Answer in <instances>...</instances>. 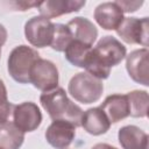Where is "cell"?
Instances as JSON below:
<instances>
[{
  "instance_id": "1",
  "label": "cell",
  "mask_w": 149,
  "mask_h": 149,
  "mask_svg": "<svg viewBox=\"0 0 149 149\" xmlns=\"http://www.w3.org/2000/svg\"><path fill=\"white\" fill-rule=\"evenodd\" d=\"M127 56L126 47L115 37L107 35L100 38L92 48L85 70L98 79H107L111 74V68L119 65Z\"/></svg>"
},
{
  "instance_id": "2",
  "label": "cell",
  "mask_w": 149,
  "mask_h": 149,
  "mask_svg": "<svg viewBox=\"0 0 149 149\" xmlns=\"http://www.w3.org/2000/svg\"><path fill=\"white\" fill-rule=\"evenodd\" d=\"M40 102L52 121H68L76 128L80 127V121L84 112L78 105L69 99L64 88L56 87L52 91L43 92L40 97Z\"/></svg>"
},
{
  "instance_id": "3",
  "label": "cell",
  "mask_w": 149,
  "mask_h": 149,
  "mask_svg": "<svg viewBox=\"0 0 149 149\" xmlns=\"http://www.w3.org/2000/svg\"><path fill=\"white\" fill-rule=\"evenodd\" d=\"M38 58L40 54L35 49L24 44L15 47L7 61L9 76L20 84H30V70Z\"/></svg>"
},
{
  "instance_id": "4",
  "label": "cell",
  "mask_w": 149,
  "mask_h": 149,
  "mask_svg": "<svg viewBox=\"0 0 149 149\" xmlns=\"http://www.w3.org/2000/svg\"><path fill=\"white\" fill-rule=\"evenodd\" d=\"M68 91L74 100L87 105L97 102L101 98L104 84L100 79L88 74L87 72H79L70 79Z\"/></svg>"
},
{
  "instance_id": "5",
  "label": "cell",
  "mask_w": 149,
  "mask_h": 149,
  "mask_svg": "<svg viewBox=\"0 0 149 149\" xmlns=\"http://www.w3.org/2000/svg\"><path fill=\"white\" fill-rule=\"evenodd\" d=\"M55 23L43 16H33L24 24L27 41L36 48L50 47L54 37Z\"/></svg>"
},
{
  "instance_id": "6",
  "label": "cell",
  "mask_w": 149,
  "mask_h": 149,
  "mask_svg": "<svg viewBox=\"0 0 149 149\" xmlns=\"http://www.w3.org/2000/svg\"><path fill=\"white\" fill-rule=\"evenodd\" d=\"M58 69L51 61L38 58L30 70V84L42 92L55 90L58 86Z\"/></svg>"
},
{
  "instance_id": "7",
  "label": "cell",
  "mask_w": 149,
  "mask_h": 149,
  "mask_svg": "<svg viewBox=\"0 0 149 149\" xmlns=\"http://www.w3.org/2000/svg\"><path fill=\"white\" fill-rule=\"evenodd\" d=\"M149 19L148 17H125L121 24L115 30L121 40L128 44H140L148 47Z\"/></svg>"
},
{
  "instance_id": "8",
  "label": "cell",
  "mask_w": 149,
  "mask_h": 149,
  "mask_svg": "<svg viewBox=\"0 0 149 149\" xmlns=\"http://www.w3.org/2000/svg\"><path fill=\"white\" fill-rule=\"evenodd\" d=\"M13 123L22 132H34L42 122V113L33 101H24L14 106Z\"/></svg>"
},
{
  "instance_id": "9",
  "label": "cell",
  "mask_w": 149,
  "mask_h": 149,
  "mask_svg": "<svg viewBox=\"0 0 149 149\" xmlns=\"http://www.w3.org/2000/svg\"><path fill=\"white\" fill-rule=\"evenodd\" d=\"M47 142L55 149H66L76 136V127L62 120H55L45 130Z\"/></svg>"
},
{
  "instance_id": "10",
  "label": "cell",
  "mask_w": 149,
  "mask_h": 149,
  "mask_svg": "<svg viewBox=\"0 0 149 149\" xmlns=\"http://www.w3.org/2000/svg\"><path fill=\"white\" fill-rule=\"evenodd\" d=\"M148 56L149 51L147 48L137 49L126 56V69L129 77L137 84L144 86L149 85L148 78Z\"/></svg>"
},
{
  "instance_id": "11",
  "label": "cell",
  "mask_w": 149,
  "mask_h": 149,
  "mask_svg": "<svg viewBox=\"0 0 149 149\" xmlns=\"http://www.w3.org/2000/svg\"><path fill=\"white\" fill-rule=\"evenodd\" d=\"M85 3V0H47L41 1L37 9L40 16L50 20L64 14L79 12Z\"/></svg>"
},
{
  "instance_id": "12",
  "label": "cell",
  "mask_w": 149,
  "mask_h": 149,
  "mask_svg": "<svg viewBox=\"0 0 149 149\" xmlns=\"http://www.w3.org/2000/svg\"><path fill=\"white\" fill-rule=\"evenodd\" d=\"M94 20L105 30H116L118 27L123 21V12L113 2H102L98 5L94 9Z\"/></svg>"
},
{
  "instance_id": "13",
  "label": "cell",
  "mask_w": 149,
  "mask_h": 149,
  "mask_svg": "<svg viewBox=\"0 0 149 149\" xmlns=\"http://www.w3.org/2000/svg\"><path fill=\"white\" fill-rule=\"evenodd\" d=\"M80 127H83L88 134L98 136L109 130L111 122L100 107H93L83 113Z\"/></svg>"
},
{
  "instance_id": "14",
  "label": "cell",
  "mask_w": 149,
  "mask_h": 149,
  "mask_svg": "<svg viewBox=\"0 0 149 149\" xmlns=\"http://www.w3.org/2000/svg\"><path fill=\"white\" fill-rule=\"evenodd\" d=\"M100 108L111 123H116L129 116V104L126 94H111L106 97Z\"/></svg>"
},
{
  "instance_id": "15",
  "label": "cell",
  "mask_w": 149,
  "mask_h": 149,
  "mask_svg": "<svg viewBox=\"0 0 149 149\" xmlns=\"http://www.w3.org/2000/svg\"><path fill=\"white\" fill-rule=\"evenodd\" d=\"M71 31L72 40L83 42L87 45H93L98 37V29L88 19L83 16H77L66 23Z\"/></svg>"
},
{
  "instance_id": "16",
  "label": "cell",
  "mask_w": 149,
  "mask_h": 149,
  "mask_svg": "<svg viewBox=\"0 0 149 149\" xmlns=\"http://www.w3.org/2000/svg\"><path fill=\"white\" fill-rule=\"evenodd\" d=\"M118 139L123 149H148V134L137 126L128 125L121 127Z\"/></svg>"
},
{
  "instance_id": "17",
  "label": "cell",
  "mask_w": 149,
  "mask_h": 149,
  "mask_svg": "<svg viewBox=\"0 0 149 149\" xmlns=\"http://www.w3.org/2000/svg\"><path fill=\"white\" fill-rule=\"evenodd\" d=\"M24 141V132L13 122L0 125V149H19Z\"/></svg>"
},
{
  "instance_id": "18",
  "label": "cell",
  "mask_w": 149,
  "mask_h": 149,
  "mask_svg": "<svg viewBox=\"0 0 149 149\" xmlns=\"http://www.w3.org/2000/svg\"><path fill=\"white\" fill-rule=\"evenodd\" d=\"M91 49H92L91 45H87L83 42L72 40L70 42V44L66 47V49L64 50V57L72 65L84 69Z\"/></svg>"
},
{
  "instance_id": "19",
  "label": "cell",
  "mask_w": 149,
  "mask_h": 149,
  "mask_svg": "<svg viewBox=\"0 0 149 149\" xmlns=\"http://www.w3.org/2000/svg\"><path fill=\"white\" fill-rule=\"evenodd\" d=\"M129 104V115L133 118H146L148 114L149 95L147 91L135 90L127 94Z\"/></svg>"
},
{
  "instance_id": "20",
  "label": "cell",
  "mask_w": 149,
  "mask_h": 149,
  "mask_svg": "<svg viewBox=\"0 0 149 149\" xmlns=\"http://www.w3.org/2000/svg\"><path fill=\"white\" fill-rule=\"evenodd\" d=\"M71 41H72V35L68 26L63 23H55V31L50 47L54 50L61 52L66 49V47L70 44Z\"/></svg>"
},
{
  "instance_id": "21",
  "label": "cell",
  "mask_w": 149,
  "mask_h": 149,
  "mask_svg": "<svg viewBox=\"0 0 149 149\" xmlns=\"http://www.w3.org/2000/svg\"><path fill=\"white\" fill-rule=\"evenodd\" d=\"M14 106L15 105L9 102L7 98V88L2 79H0V125L8 122L10 115L13 114Z\"/></svg>"
},
{
  "instance_id": "22",
  "label": "cell",
  "mask_w": 149,
  "mask_h": 149,
  "mask_svg": "<svg viewBox=\"0 0 149 149\" xmlns=\"http://www.w3.org/2000/svg\"><path fill=\"white\" fill-rule=\"evenodd\" d=\"M116 5L121 8L123 13H133L136 12L142 5L143 1H129V0H118L115 1Z\"/></svg>"
},
{
  "instance_id": "23",
  "label": "cell",
  "mask_w": 149,
  "mask_h": 149,
  "mask_svg": "<svg viewBox=\"0 0 149 149\" xmlns=\"http://www.w3.org/2000/svg\"><path fill=\"white\" fill-rule=\"evenodd\" d=\"M40 2H36V1H16L15 3L19 8L17 10H27L29 8H33V7H38Z\"/></svg>"
},
{
  "instance_id": "24",
  "label": "cell",
  "mask_w": 149,
  "mask_h": 149,
  "mask_svg": "<svg viewBox=\"0 0 149 149\" xmlns=\"http://www.w3.org/2000/svg\"><path fill=\"white\" fill-rule=\"evenodd\" d=\"M7 30H6V28L3 27V24H1L0 23V45L2 47L5 43H6V41H7Z\"/></svg>"
},
{
  "instance_id": "25",
  "label": "cell",
  "mask_w": 149,
  "mask_h": 149,
  "mask_svg": "<svg viewBox=\"0 0 149 149\" xmlns=\"http://www.w3.org/2000/svg\"><path fill=\"white\" fill-rule=\"evenodd\" d=\"M91 149H118V148H115L111 144H107V143H97Z\"/></svg>"
},
{
  "instance_id": "26",
  "label": "cell",
  "mask_w": 149,
  "mask_h": 149,
  "mask_svg": "<svg viewBox=\"0 0 149 149\" xmlns=\"http://www.w3.org/2000/svg\"><path fill=\"white\" fill-rule=\"evenodd\" d=\"M0 57H1V45H0Z\"/></svg>"
}]
</instances>
